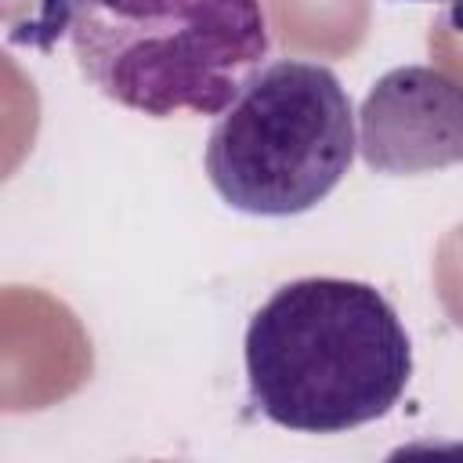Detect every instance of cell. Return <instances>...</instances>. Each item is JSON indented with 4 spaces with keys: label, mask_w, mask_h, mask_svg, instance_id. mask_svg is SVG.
<instances>
[{
    "label": "cell",
    "mask_w": 463,
    "mask_h": 463,
    "mask_svg": "<svg viewBox=\"0 0 463 463\" xmlns=\"http://www.w3.org/2000/svg\"><path fill=\"white\" fill-rule=\"evenodd\" d=\"M242 362L260 416L300 434H344L398 405L412 344L376 286L311 275L253 311Z\"/></svg>",
    "instance_id": "1"
},
{
    "label": "cell",
    "mask_w": 463,
    "mask_h": 463,
    "mask_svg": "<svg viewBox=\"0 0 463 463\" xmlns=\"http://www.w3.org/2000/svg\"><path fill=\"white\" fill-rule=\"evenodd\" d=\"M358 152L376 174H430L463 163V83L434 65L383 72L358 112Z\"/></svg>",
    "instance_id": "4"
},
{
    "label": "cell",
    "mask_w": 463,
    "mask_h": 463,
    "mask_svg": "<svg viewBox=\"0 0 463 463\" xmlns=\"http://www.w3.org/2000/svg\"><path fill=\"white\" fill-rule=\"evenodd\" d=\"M65 29L80 72L152 119L221 116L271 51L260 0H65Z\"/></svg>",
    "instance_id": "2"
},
{
    "label": "cell",
    "mask_w": 463,
    "mask_h": 463,
    "mask_svg": "<svg viewBox=\"0 0 463 463\" xmlns=\"http://www.w3.org/2000/svg\"><path fill=\"white\" fill-rule=\"evenodd\" d=\"M354 152V109L336 72L282 58L264 65L217 116L203 166L232 210L293 217L344 181Z\"/></svg>",
    "instance_id": "3"
},
{
    "label": "cell",
    "mask_w": 463,
    "mask_h": 463,
    "mask_svg": "<svg viewBox=\"0 0 463 463\" xmlns=\"http://www.w3.org/2000/svg\"><path fill=\"white\" fill-rule=\"evenodd\" d=\"M405 4H449V0H405Z\"/></svg>",
    "instance_id": "5"
}]
</instances>
